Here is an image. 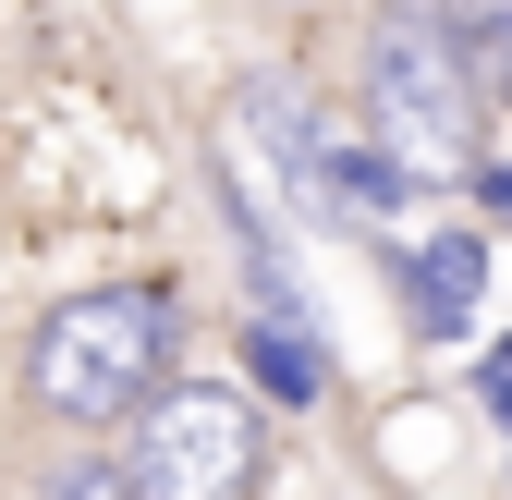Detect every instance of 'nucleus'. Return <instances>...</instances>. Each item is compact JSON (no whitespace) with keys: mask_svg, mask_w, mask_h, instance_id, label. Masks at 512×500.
<instances>
[{"mask_svg":"<svg viewBox=\"0 0 512 500\" xmlns=\"http://www.w3.org/2000/svg\"><path fill=\"white\" fill-rule=\"evenodd\" d=\"M244 354H256V379H269L281 403H317V354H305V330L269 318V330H244Z\"/></svg>","mask_w":512,"mask_h":500,"instance_id":"6","label":"nucleus"},{"mask_svg":"<svg viewBox=\"0 0 512 500\" xmlns=\"http://www.w3.org/2000/svg\"><path fill=\"white\" fill-rule=\"evenodd\" d=\"M439 25H452L464 74H476V110H512V0H427Z\"/></svg>","mask_w":512,"mask_h":500,"instance_id":"4","label":"nucleus"},{"mask_svg":"<svg viewBox=\"0 0 512 500\" xmlns=\"http://www.w3.org/2000/svg\"><path fill=\"white\" fill-rule=\"evenodd\" d=\"M159 354H171V293L159 281H110V293H74L37 330V391L74 427H110V415H135L159 391Z\"/></svg>","mask_w":512,"mask_h":500,"instance_id":"2","label":"nucleus"},{"mask_svg":"<svg viewBox=\"0 0 512 500\" xmlns=\"http://www.w3.org/2000/svg\"><path fill=\"white\" fill-rule=\"evenodd\" d=\"M476 183H488V208H500V220H512V171H488V159H476Z\"/></svg>","mask_w":512,"mask_h":500,"instance_id":"8","label":"nucleus"},{"mask_svg":"<svg viewBox=\"0 0 512 500\" xmlns=\"http://www.w3.org/2000/svg\"><path fill=\"white\" fill-rule=\"evenodd\" d=\"M366 135L403 183H464L476 171L488 110H476V74H464V49L427 0H391L366 25Z\"/></svg>","mask_w":512,"mask_h":500,"instance_id":"1","label":"nucleus"},{"mask_svg":"<svg viewBox=\"0 0 512 500\" xmlns=\"http://www.w3.org/2000/svg\"><path fill=\"white\" fill-rule=\"evenodd\" d=\"M49 500H135V488H122V464H74V476H61Z\"/></svg>","mask_w":512,"mask_h":500,"instance_id":"7","label":"nucleus"},{"mask_svg":"<svg viewBox=\"0 0 512 500\" xmlns=\"http://www.w3.org/2000/svg\"><path fill=\"white\" fill-rule=\"evenodd\" d=\"M415 293H427V318H476L488 244H476V232H427V244H415Z\"/></svg>","mask_w":512,"mask_h":500,"instance_id":"5","label":"nucleus"},{"mask_svg":"<svg viewBox=\"0 0 512 500\" xmlns=\"http://www.w3.org/2000/svg\"><path fill=\"white\" fill-rule=\"evenodd\" d=\"M135 500H244L256 488V415L244 391H171L147 415V452L122 476Z\"/></svg>","mask_w":512,"mask_h":500,"instance_id":"3","label":"nucleus"}]
</instances>
